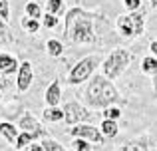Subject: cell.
<instances>
[{
    "label": "cell",
    "mask_w": 157,
    "mask_h": 151,
    "mask_svg": "<svg viewBox=\"0 0 157 151\" xmlns=\"http://www.w3.org/2000/svg\"><path fill=\"white\" fill-rule=\"evenodd\" d=\"M66 38H70L74 44H92L96 42L94 34V14L82 10V8H72L66 16Z\"/></svg>",
    "instance_id": "6da1fadb"
},
{
    "label": "cell",
    "mask_w": 157,
    "mask_h": 151,
    "mask_svg": "<svg viewBox=\"0 0 157 151\" xmlns=\"http://www.w3.org/2000/svg\"><path fill=\"white\" fill-rule=\"evenodd\" d=\"M117 100H119L117 89L111 84L109 77H105V76H96L84 92V101L90 108H104L105 109L111 104H115Z\"/></svg>",
    "instance_id": "7a4b0ae2"
},
{
    "label": "cell",
    "mask_w": 157,
    "mask_h": 151,
    "mask_svg": "<svg viewBox=\"0 0 157 151\" xmlns=\"http://www.w3.org/2000/svg\"><path fill=\"white\" fill-rule=\"evenodd\" d=\"M129 62H131V54L127 50H123V48H117V50L111 52V54L104 60V64H101L104 76L109 77V80H115V77H119L127 70Z\"/></svg>",
    "instance_id": "3957f363"
},
{
    "label": "cell",
    "mask_w": 157,
    "mask_h": 151,
    "mask_svg": "<svg viewBox=\"0 0 157 151\" xmlns=\"http://www.w3.org/2000/svg\"><path fill=\"white\" fill-rule=\"evenodd\" d=\"M98 64H100V56L98 54L96 56H86L84 60H80V62L72 68V72H70V76H68V81L72 85H78V84H82V81L90 80Z\"/></svg>",
    "instance_id": "277c9868"
},
{
    "label": "cell",
    "mask_w": 157,
    "mask_h": 151,
    "mask_svg": "<svg viewBox=\"0 0 157 151\" xmlns=\"http://www.w3.org/2000/svg\"><path fill=\"white\" fill-rule=\"evenodd\" d=\"M143 28H145V16L139 14V12H129V14L117 18V30L125 38L139 36L143 32Z\"/></svg>",
    "instance_id": "5b68a950"
},
{
    "label": "cell",
    "mask_w": 157,
    "mask_h": 151,
    "mask_svg": "<svg viewBox=\"0 0 157 151\" xmlns=\"http://www.w3.org/2000/svg\"><path fill=\"white\" fill-rule=\"evenodd\" d=\"M90 117H92V113L84 105H80L78 101H68L64 105V119L68 125H78L80 121H86Z\"/></svg>",
    "instance_id": "8992f818"
},
{
    "label": "cell",
    "mask_w": 157,
    "mask_h": 151,
    "mask_svg": "<svg viewBox=\"0 0 157 151\" xmlns=\"http://www.w3.org/2000/svg\"><path fill=\"white\" fill-rule=\"evenodd\" d=\"M70 133H72L74 137H78V139H90V141H94V143H98V145L105 143V137L101 135L100 129L94 127V125H88V123H78L76 127L70 129Z\"/></svg>",
    "instance_id": "52a82bcc"
},
{
    "label": "cell",
    "mask_w": 157,
    "mask_h": 151,
    "mask_svg": "<svg viewBox=\"0 0 157 151\" xmlns=\"http://www.w3.org/2000/svg\"><path fill=\"white\" fill-rule=\"evenodd\" d=\"M18 127L22 129L24 133H28V135H32V139H36V137H48V133H46V129L40 125V121L36 119L32 113H24L22 115V119H20V123H18Z\"/></svg>",
    "instance_id": "ba28073f"
},
{
    "label": "cell",
    "mask_w": 157,
    "mask_h": 151,
    "mask_svg": "<svg viewBox=\"0 0 157 151\" xmlns=\"http://www.w3.org/2000/svg\"><path fill=\"white\" fill-rule=\"evenodd\" d=\"M32 80H34V70H32L30 62H22L18 68V76H16V88L18 92H26L32 85Z\"/></svg>",
    "instance_id": "9c48e42d"
},
{
    "label": "cell",
    "mask_w": 157,
    "mask_h": 151,
    "mask_svg": "<svg viewBox=\"0 0 157 151\" xmlns=\"http://www.w3.org/2000/svg\"><path fill=\"white\" fill-rule=\"evenodd\" d=\"M46 105L48 108H58V104H60V100H62V89H60V81L58 80H54L50 85H48V89H46Z\"/></svg>",
    "instance_id": "30bf717a"
},
{
    "label": "cell",
    "mask_w": 157,
    "mask_h": 151,
    "mask_svg": "<svg viewBox=\"0 0 157 151\" xmlns=\"http://www.w3.org/2000/svg\"><path fill=\"white\" fill-rule=\"evenodd\" d=\"M18 68L20 66H18V62H16V58H12L10 54H2V52H0V74L10 76V74H14Z\"/></svg>",
    "instance_id": "8fae6325"
},
{
    "label": "cell",
    "mask_w": 157,
    "mask_h": 151,
    "mask_svg": "<svg viewBox=\"0 0 157 151\" xmlns=\"http://www.w3.org/2000/svg\"><path fill=\"white\" fill-rule=\"evenodd\" d=\"M0 135L6 137L8 143L16 145V139H18V129H16V125L8 123V121H2V123H0Z\"/></svg>",
    "instance_id": "7c38bea8"
},
{
    "label": "cell",
    "mask_w": 157,
    "mask_h": 151,
    "mask_svg": "<svg viewBox=\"0 0 157 151\" xmlns=\"http://www.w3.org/2000/svg\"><path fill=\"white\" fill-rule=\"evenodd\" d=\"M100 131H101V135H104V137L111 139V137L117 135L119 125H117V121H113V119H104V121H101V125H100Z\"/></svg>",
    "instance_id": "4fadbf2b"
},
{
    "label": "cell",
    "mask_w": 157,
    "mask_h": 151,
    "mask_svg": "<svg viewBox=\"0 0 157 151\" xmlns=\"http://www.w3.org/2000/svg\"><path fill=\"white\" fill-rule=\"evenodd\" d=\"M141 72L149 76H157V58L155 56H147L141 62Z\"/></svg>",
    "instance_id": "5bb4252c"
},
{
    "label": "cell",
    "mask_w": 157,
    "mask_h": 151,
    "mask_svg": "<svg viewBox=\"0 0 157 151\" xmlns=\"http://www.w3.org/2000/svg\"><path fill=\"white\" fill-rule=\"evenodd\" d=\"M46 50H48L50 56H54V58H60V56L64 54V44H62L60 40H48L46 42Z\"/></svg>",
    "instance_id": "9a60e30c"
},
{
    "label": "cell",
    "mask_w": 157,
    "mask_h": 151,
    "mask_svg": "<svg viewBox=\"0 0 157 151\" xmlns=\"http://www.w3.org/2000/svg\"><path fill=\"white\" fill-rule=\"evenodd\" d=\"M44 119L46 121H60V119H64V109H60V108H46L44 109Z\"/></svg>",
    "instance_id": "2e32d148"
},
{
    "label": "cell",
    "mask_w": 157,
    "mask_h": 151,
    "mask_svg": "<svg viewBox=\"0 0 157 151\" xmlns=\"http://www.w3.org/2000/svg\"><path fill=\"white\" fill-rule=\"evenodd\" d=\"M20 24H22V28H24L26 32H32V34L40 30V22H38L36 18H30V16H24V18L20 20Z\"/></svg>",
    "instance_id": "e0dca14e"
},
{
    "label": "cell",
    "mask_w": 157,
    "mask_h": 151,
    "mask_svg": "<svg viewBox=\"0 0 157 151\" xmlns=\"http://www.w3.org/2000/svg\"><path fill=\"white\" fill-rule=\"evenodd\" d=\"M119 151H147V143L141 139H135V141H129V143L121 145Z\"/></svg>",
    "instance_id": "ac0fdd59"
},
{
    "label": "cell",
    "mask_w": 157,
    "mask_h": 151,
    "mask_svg": "<svg viewBox=\"0 0 157 151\" xmlns=\"http://www.w3.org/2000/svg\"><path fill=\"white\" fill-rule=\"evenodd\" d=\"M32 141H34V139H32V135H28V133L20 131V133H18V139H16V149L22 151L24 147H28V145H30Z\"/></svg>",
    "instance_id": "d6986e66"
},
{
    "label": "cell",
    "mask_w": 157,
    "mask_h": 151,
    "mask_svg": "<svg viewBox=\"0 0 157 151\" xmlns=\"http://www.w3.org/2000/svg\"><path fill=\"white\" fill-rule=\"evenodd\" d=\"M10 42H12L10 30H8V26L4 24V20H0V44H10Z\"/></svg>",
    "instance_id": "ffe728a7"
},
{
    "label": "cell",
    "mask_w": 157,
    "mask_h": 151,
    "mask_svg": "<svg viewBox=\"0 0 157 151\" xmlns=\"http://www.w3.org/2000/svg\"><path fill=\"white\" fill-rule=\"evenodd\" d=\"M26 14L30 16V18H36V20H38L40 16H42V10H40V6L36 2H28L26 4Z\"/></svg>",
    "instance_id": "44dd1931"
},
{
    "label": "cell",
    "mask_w": 157,
    "mask_h": 151,
    "mask_svg": "<svg viewBox=\"0 0 157 151\" xmlns=\"http://www.w3.org/2000/svg\"><path fill=\"white\" fill-rule=\"evenodd\" d=\"M42 147H44V151H64V149H62V145L58 143L56 139H48V137L42 141Z\"/></svg>",
    "instance_id": "7402d4cb"
},
{
    "label": "cell",
    "mask_w": 157,
    "mask_h": 151,
    "mask_svg": "<svg viewBox=\"0 0 157 151\" xmlns=\"http://www.w3.org/2000/svg\"><path fill=\"white\" fill-rule=\"evenodd\" d=\"M119 115H121V109H119V108H111V105H109V108L104 109V119H113L115 121Z\"/></svg>",
    "instance_id": "603a6c76"
},
{
    "label": "cell",
    "mask_w": 157,
    "mask_h": 151,
    "mask_svg": "<svg viewBox=\"0 0 157 151\" xmlns=\"http://www.w3.org/2000/svg\"><path fill=\"white\" fill-rule=\"evenodd\" d=\"M62 6H64V2H62V0H48V14H54V16H56L58 12L62 10Z\"/></svg>",
    "instance_id": "cb8c5ba5"
},
{
    "label": "cell",
    "mask_w": 157,
    "mask_h": 151,
    "mask_svg": "<svg viewBox=\"0 0 157 151\" xmlns=\"http://www.w3.org/2000/svg\"><path fill=\"white\" fill-rule=\"evenodd\" d=\"M10 18V6L8 0H0V20H8Z\"/></svg>",
    "instance_id": "d4e9b609"
},
{
    "label": "cell",
    "mask_w": 157,
    "mask_h": 151,
    "mask_svg": "<svg viewBox=\"0 0 157 151\" xmlns=\"http://www.w3.org/2000/svg\"><path fill=\"white\" fill-rule=\"evenodd\" d=\"M123 6L129 12H137L139 6H141V0H123Z\"/></svg>",
    "instance_id": "484cf974"
},
{
    "label": "cell",
    "mask_w": 157,
    "mask_h": 151,
    "mask_svg": "<svg viewBox=\"0 0 157 151\" xmlns=\"http://www.w3.org/2000/svg\"><path fill=\"white\" fill-rule=\"evenodd\" d=\"M74 147H76V151H92V145L86 139H76L74 141Z\"/></svg>",
    "instance_id": "4316f807"
},
{
    "label": "cell",
    "mask_w": 157,
    "mask_h": 151,
    "mask_svg": "<svg viewBox=\"0 0 157 151\" xmlns=\"http://www.w3.org/2000/svg\"><path fill=\"white\" fill-rule=\"evenodd\" d=\"M42 24H44L46 28H54V26L58 24V18H56L54 14H46V16H42Z\"/></svg>",
    "instance_id": "83f0119b"
},
{
    "label": "cell",
    "mask_w": 157,
    "mask_h": 151,
    "mask_svg": "<svg viewBox=\"0 0 157 151\" xmlns=\"http://www.w3.org/2000/svg\"><path fill=\"white\" fill-rule=\"evenodd\" d=\"M149 50H151V54L157 58V40H151V44H149Z\"/></svg>",
    "instance_id": "f1b7e54d"
},
{
    "label": "cell",
    "mask_w": 157,
    "mask_h": 151,
    "mask_svg": "<svg viewBox=\"0 0 157 151\" xmlns=\"http://www.w3.org/2000/svg\"><path fill=\"white\" fill-rule=\"evenodd\" d=\"M30 151H44V147H42V145H40V143H32Z\"/></svg>",
    "instance_id": "f546056e"
},
{
    "label": "cell",
    "mask_w": 157,
    "mask_h": 151,
    "mask_svg": "<svg viewBox=\"0 0 157 151\" xmlns=\"http://www.w3.org/2000/svg\"><path fill=\"white\" fill-rule=\"evenodd\" d=\"M153 88H155V93H157V76H155V80H153Z\"/></svg>",
    "instance_id": "4dcf8cb0"
},
{
    "label": "cell",
    "mask_w": 157,
    "mask_h": 151,
    "mask_svg": "<svg viewBox=\"0 0 157 151\" xmlns=\"http://www.w3.org/2000/svg\"><path fill=\"white\" fill-rule=\"evenodd\" d=\"M151 8H157V0H151Z\"/></svg>",
    "instance_id": "1f68e13d"
},
{
    "label": "cell",
    "mask_w": 157,
    "mask_h": 151,
    "mask_svg": "<svg viewBox=\"0 0 157 151\" xmlns=\"http://www.w3.org/2000/svg\"><path fill=\"white\" fill-rule=\"evenodd\" d=\"M4 88V80H2V77H0V89H2Z\"/></svg>",
    "instance_id": "d6a6232c"
},
{
    "label": "cell",
    "mask_w": 157,
    "mask_h": 151,
    "mask_svg": "<svg viewBox=\"0 0 157 151\" xmlns=\"http://www.w3.org/2000/svg\"><path fill=\"white\" fill-rule=\"evenodd\" d=\"M22 151H26V149H22Z\"/></svg>",
    "instance_id": "836d02e7"
},
{
    "label": "cell",
    "mask_w": 157,
    "mask_h": 151,
    "mask_svg": "<svg viewBox=\"0 0 157 151\" xmlns=\"http://www.w3.org/2000/svg\"><path fill=\"white\" fill-rule=\"evenodd\" d=\"M0 97H2V96H0Z\"/></svg>",
    "instance_id": "e575fe53"
}]
</instances>
